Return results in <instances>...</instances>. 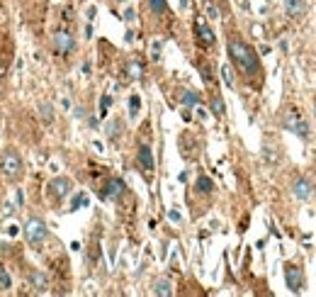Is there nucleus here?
Masks as SVG:
<instances>
[{"mask_svg":"<svg viewBox=\"0 0 316 297\" xmlns=\"http://www.w3.org/2000/svg\"><path fill=\"white\" fill-rule=\"evenodd\" d=\"M139 107H141L139 95H132V98H129V115H132V117H136V115H139Z\"/></svg>","mask_w":316,"mask_h":297,"instance_id":"18","label":"nucleus"},{"mask_svg":"<svg viewBox=\"0 0 316 297\" xmlns=\"http://www.w3.org/2000/svg\"><path fill=\"white\" fill-rule=\"evenodd\" d=\"M285 283H287V288L292 293H302V288H304V273H302V268H297V266L285 268Z\"/></svg>","mask_w":316,"mask_h":297,"instance_id":"8","label":"nucleus"},{"mask_svg":"<svg viewBox=\"0 0 316 297\" xmlns=\"http://www.w3.org/2000/svg\"><path fill=\"white\" fill-rule=\"evenodd\" d=\"M39 110H42V119H44V124H51V122H54V110H51V105H42Z\"/></svg>","mask_w":316,"mask_h":297,"instance_id":"19","label":"nucleus"},{"mask_svg":"<svg viewBox=\"0 0 316 297\" xmlns=\"http://www.w3.org/2000/svg\"><path fill=\"white\" fill-rule=\"evenodd\" d=\"M153 295L171 297L173 295V283H171V280H166V278H158V280L153 283Z\"/></svg>","mask_w":316,"mask_h":297,"instance_id":"14","label":"nucleus"},{"mask_svg":"<svg viewBox=\"0 0 316 297\" xmlns=\"http://www.w3.org/2000/svg\"><path fill=\"white\" fill-rule=\"evenodd\" d=\"M81 205H88V198H86V195H83V193L73 198V202H71V212H76V209L81 207Z\"/></svg>","mask_w":316,"mask_h":297,"instance_id":"24","label":"nucleus"},{"mask_svg":"<svg viewBox=\"0 0 316 297\" xmlns=\"http://www.w3.org/2000/svg\"><path fill=\"white\" fill-rule=\"evenodd\" d=\"M263 151H265V158H268V161H272V163H277V153H275V148L265 147V148H263Z\"/></svg>","mask_w":316,"mask_h":297,"instance_id":"27","label":"nucleus"},{"mask_svg":"<svg viewBox=\"0 0 316 297\" xmlns=\"http://www.w3.org/2000/svg\"><path fill=\"white\" fill-rule=\"evenodd\" d=\"M180 102H182L185 107L200 105V93H195V90H182V93H180Z\"/></svg>","mask_w":316,"mask_h":297,"instance_id":"15","label":"nucleus"},{"mask_svg":"<svg viewBox=\"0 0 316 297\" xmlns=\"http://www.w3.org/2000/svg\"><path fill=\"white\" fill-rule=\"evenodd\" d=\"M222 78H224V83H226V86H233V76H231V68L229 66H222Z\"/></svg>","mask_w":316,"mask_h":297,"instance_id":"26","label":"nucleus"},{"mask_svg":"<svg viewBox=\"0 0 316 297\" xmlns=\"http://www.w3.org/2000/svg\"><path fill=\"white\" fill-rule=\"evenodd\" d=\"M110 105H112V98H110V95H102V98H100V115H102V117L107 115Z\"/></svg>","mask_w":316,"mask_h":297,"instance_id":"22","label":"nucleus"},{"mask_svg":"<svg viewBox=\"0 0 316 297\" xmlns=\"http://www.w3.org/2000/svg\"><path fill=\"white\" fill-rule=\"evenodd\" d=\"M29 288H34V293H46V290H49L46 275L39 273V270H32V273H29Z\"/></svg>","mask_w":316,"mask_h":297,"instance_id":"11","label":"nucleus"},{"mask_svg":"<svg viewBox=\"0 0 316 297\" xmlns=\"http://www.w3.org/2000/svg\"><path fill=\"white\" fill-rule=\"evenodd\" d=\"M127 188H124V183L119 178H110L105 183V188H102V198L105 200H119L122 198V193H124Z\"/></svg>","mask_w":316,"mask_h":297,"instance_id":"9","label":"nucleus"},{"mask_svg":"<svg viewBox=\"0 0 316 297\" xmlns=\"http://www.w3.org/2000/svg\"><path fill=\"white\" fill-rule=\"evenodd\" d=\"M168 217H171L173 222H180V214H178V212H175V209H171V214H168Z\"/></svg>","mask_w":316,"mask_h":297,"instance_id":"30","label":"nucleus"},{"mask_svg":"<svg viewBox=\"0 0 316 297\" xmlns=\"http://www.w3.org/2000/svg\"><path fill=\"white\" fill-rule=\"evenodd\" d=\"M214 190V183H212V178H197V193H202V195H209Z\"/></svg>","mask_w":316,"mask_h":297,"instance_id":"16","label":"nucleus"},{"mask_svg":"<svg viewBox=\"0 0 316 297\" xmlns=\"http://www.w3.org/2000/svg\"><path fill=\"white\" fill-rule=\"evenodd\" d=\"M195 32H197V42L202 47H212L214 44V32L209 30V25H204L202 20L195 22Z\"/></svg>","mask_w":316,"mask_h":297,"instance_id":"10","label":"nucleus"},{"mask_svg":"<svg viewBox=\"0 0 316 297\" xmlns=\"http://www.w3.org/2000/svg\"><path fill=\"white\" fill-rule=\"evenodd\" d=\"M207 15H209L212 20H217V17H219V10H217L214 5H207Z\"/></svg>","mask_w":316,"mask_h":297,"instance_id":"28","label":"nucleus"},{"mask_svg":"<svg viewBox=\"0 0 316 297\" xmlns=\"http://www.w3.org/2000/svg\"><path fill=\"white\" fill-rule=\"evenodd\" d=\"M314 115H316V107H314Z\"/></svg>","mask_w":316,"mask_h":297,"instance_id":"32","label":"nucleus"},{"mask_svg":"<svg viewBox=\"0 0 316 297\" xmlns=\"http://www.w3.org/2000/svg\"><path fill=\"white\" fill-rule=\"evenodd\" d=\"M139 166L144 168L146 173H151L153 168H156V161H153V151H151V147H139Z\"/></svg>","mask_w":316,"mask_h":297,"instance_id":"12","label":"nucleus"},{"mask_svg":"<svg viewBox=\"0 0 316 297\" xmlns=\"http://www.w3.org/2000/svg\"><path fill=\"white\" fill-rule=\"evenodd\" d=\"M292 193H294V198L297 200H314V195H316V188H314V183H309L307 178H297L294 183H292Z\"/></svg>","mask_w":316,"mask_h":297,"instance_id":"7","label":"nucleus"},{"mask_svg":"<svg viewBox=\"0 0 316 297\" xmlns=\"http://www.w3.org/2000/svg\"><path fill=\"white\" fill-rule=\"evenodd\" d=\"M134 15H136L134 10H127V12H124V20H127V22H132V20H134Z\"/></svg>","mask_w":316,"mask_h":297,"instance_id":"29","label":"nucleus"},{"mask_svg":"<svg viewBox=\"0 0 316 297\" xmlns=\"http://www.w3.org/2000/svg\"><path fill=\"white\" fill-rule=\"evenodd\" d=\"M282 127L285 129H289V132H294L297 137H302V139H309V122L302 117L294 107H289L287 112H285V117H282Z\"/></svg>","mask_w":316,"mask_h":297,"instance_id":"3","label":"nucleus"},{"mask_svg":"<svg viewBox=\"0 0 316 297\" xmlns=\"http://www.w3.org/2000/svg\"><path fill=\"white\" fill-rule=\"evenodd\" d=\"M51 47H54L56 54H68V51H73V49H76L73 34H71V32L58 30L56 34H54V39H51Z\"/></svg>","mask_w":316,"mask_h":297,"instance_id":"5","label":"nucleus"},{"mask_svg":"<svg viewBox=\"0 0 316 297\" xmlns=\"http://www.w3.org/2000/svg\"><path fill=\"white\" fill-rule=\"evenodd\" d=\"M71 190H73V183L68 178H54V180H49V185H46V193L54 200H63Z\"/></svg>","mask_w":316,"mask_h":297,"instance_id":"6","label":"nucleus"},{"mask_svg":"<svg viewBox=\"0 0 316 297\" xmlns=\"http://www.w3.org/2000/svg\"><path fill=\"white\" fill-rule=\"evenodd\" d=\"M212 112H214L217 117H222V115L226 112V105H224V100H222L219 95H214V98H212Z\"/></svg>","mask_w":316,"mask_h":297,"instance_id":"17","label":"nucleus"},{"mask_svg":"<svg viewBox=\"0 0 316 297\" xmlns=\"http://www.w3.org/2000/svg\"><path fill=\"white\" fill-rule=\"evenodd\" d=\"M119 127H122V122H110V124H107V137H110V139H115V137H119Z\"/></svg>","mask_w":316,"mask_h":297,"instance_id":"23","label":"nucleus"},{"mask_svg":"<svg viewBox=\"0 0 316 297\" xmlns=\"http://www.w3.org/2000/svg\"><path fill=\"white\" fill-rule=\"evenodd\" d=\"M0 288H2V290H10V288H12V280H10V275H7L5 268H0Z\"/></svg>","mask_w":316,"mask_h":297,"instance_id":"20","label":"nucleus"},{"mask_svg":"<svg viewBox=\"0 0 316 297\" xmlns=\"http://www.w3.org/2000/svg\"><path fill=\"white\" fill-rule=\"evenodd\" d=\"M127 73H129L132 78H141V66H139V63H129V66H127Z\"/></svg>","mask_w":316,"mask_h":297,"instance_id":"25","label":"nucleus"},{"mask_svg":"<svg viewBox=\"0 0 316 297\" xmlns=\"http://www.w3.org/2000/svg\"><path fill=\"white\" fill-rule=\"evenodd\" d=\"M117 2H127V0H117Z\"/></svg>","mask_w":316,"mask_h":297,"instance_id":"31","label":"nucleus"},{"mask_svg":"<svg viewBox=\"0 0 316 297\" xmlns=\"http://www.w3.org/2000/svg\"><path fill=\"white\" fill-rule=\"evenodd\" d=\"M285 12L289 17H302V15H307V2L304 0H285Z\"/></svg>","mask_w":316,"mask_h":297,"instance_id":"13","label":"nucleus"},{"mask_svg":"<svg viewBox=\"0 0 316 297\" xmlns=\"http://www.w3.org/2000/svg\"><path fill=\"white\" fill-rule=\"evenodd\" d=\"M148 7H151L156 15H161V12H166V0H148Z\"/></svg>","mask_w":316,"mask_h":297,"instance_id":"21","label":"nucleus"},{"mask_svg":"<svg viewBox=\"0 0 316 297\" xmlns=\"http://www.w3.org/2000/svg\"><path fill=\"white\" fill-rule=\"evenodd\" d=\"M0 171L7 176L10 180H17L22 176V158L15 148H7L2 151V158H0Z\"/></svg>","mask_w":316,"mask_h":297,"instance_id":"2","label":"nucleus"},{"mask_svg":"<svg viewBox=\"0 0 316 297\" xmlns=\"http://www.w3.org/2000/svg\"><path fill=\"white\" fill-rule=\"evenodd\" d=\"M229 56L238 66V71H243L246 76H253V73L260 71L258 54L246 42H241V39H229Z\"/></svg>","mask_w":316,"mask_h":297,"instance_id":"1","label":"nucleus"},{"mask_svg":"<svg viewBox=\"0 0 316 297\" xmlns=\"http://www.w3.org/2000/svg\"><path fill=\"white\" fill-rule=\"evenodd\" d=\"M25 237H27V244H32V246L44 244L46 237H49V229H46L44 219H39V217H29L27 224H25Z\"/></svg>","mask_w":316,"mask_h":297,"instance_id":"4","label":"nucleus"}]
</instances>
